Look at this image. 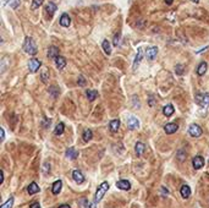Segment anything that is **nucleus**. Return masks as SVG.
<instances>
[{
  "mask_svg": "<svg viewBox=\"0 0 209 208\" xmlns=\"http://www.w3.org/2000/svg\"><path fill=\"white\" fill-rule=\"evenodd\" d=\"M109 183L108 181H103L98 188H97V192H96V195H94V198H93V202H92V208H96L97 206V203H99L100 201H102V198L105 196V193L108 192V190H109Z\"/></svg>",
  "mask_w": 209,
  "mask_h": 208,
  "instance_id": "f257e3e1",
  "label": "nucleus"
},
{
  "mask_svg": "<svg viewBox=\"0 0 209 208\" xmlns=\"http://www.w3.org/2000/svg\"><path fill=\"white\" fill-rule=\"evenodd\" d=\"M23 50H24L27 54H29V55H36V54H37V52H38L37 45H36L34 41H33L31 37H27V38L24 39Z\"/></svg>",
  "mask_w": 209,
  "mask_h": 208,
  "instance_id": "f03ea898",
  "label": "nucleus"
},
{
  "mask_svg": "<svg viewBox=\"0 0 209 208\" xmlns=\"http://www.w3.org/2000/svg\"><path fill=\"white\" fill-rule=\"evenodd\" d=\"M196 103L202 108H208L209 106V94L208 93H198L196 94Z\"/></svg>",
  "mask_w": 209,
  "mask_h": 208,
  "instance_id": "7ed1b4c3",
  "label": "nucleus"
},
{
  "mask_svg": "<svg viewBox=\"0 0 209 208\" xmlns=\"http://www.w3.org/2000/svg\"><path fill=\"white\" fill-rule=\"evenodd\" d=\"M41 66H42V62H41V60H38V59H31L29 62H28V70H29L32 74L37 72Z\"/></svg>",
  "mask_w": 209,
  "mask_h": 208,
  "instance_id": "20e7f679",
  "label": "nucleus"
},
{
  "mask_svg": "<svg viewBox=\"0 0 209 208\" xmlns=\"http://www.w3.org/2000/svg\"><path fill=\"white\" fill-rule=\"evenodd\" d=\"M188 133H189L192 137H199V136L202 135V129H201L199 125L192 124L189 126V129H188Z\"/></svg>",
  "mask_w": 209,
  "mask_h": 208,
  "instance_id": "39448f33",
  "label": "nucleus"
},
{
  "mask_svg": "<svg viewBox=\"0 0 209 208\" xmlns=\"http://www.w3.org/2000/svg\"><path fill=\"white\" fill-rule=\"evenodd\" d=\"M192 164H193V168H194V169H201V168H203V166H204V159H203V157L196 156V157L193 158V161H192Z\"/></svg>",
  "mask_w": 209,
  "mask_h": 208,
  "instance_id": "423d86ee",
  "label": "nucleus"
},
{
  "mask_svg": "<svg viewBox=\"0 0 209 208\" xmlns=\"http://www.w3.org/2000/svg\"><path fill=\"white\" fill-rule=\"evenodd\" d=\"M127 126H128L130 130H136V129H138V126H140V121H138V119H137L136 116H131V118L127 120Z\"/></svg>",
  "mask_w": 209,
  "mask_h": 208,
  "instance_id": "0eeeda50",
  "label": "nucleus"
},
{
  "mask_svg": "<svg viewBox=\"0 0 209 208\" xmlns=\"http://www.w3.org/2000/svg\"><path fill=\"white\" fill-rule=\"evenodd\" d=\"M72 179H73L77 184H82L84 181L83 174H82L80 170H73V171H72Z\"/></svg>",
  "mask_w": 209,
  "mask_h": 208,
  "instance_id": "6e6552de",
  "label": "nucleus"
},
{
  "mask_svg": "<svg viewBox=\"0 0 209 208\" xmlns=\"http://www.w3.org/2000/svg\"><path fill=\"white\" fill-rule=\"evenodd\" d=\"M177 129H179L177 124H174V123H170V124H167L165 126H164V131L167 132V135L175 133V132L177 131Z\"/></svg>",
  "mask_w": 209,
  "mask_h": 208,
  "instance_id": "1a4fd4ad",
  "label": "nucleus"
},
{
  "mask_svg": "<svg viewBox=\"0 0 209 208\" xmlns=\"http://www.w3.org/2000/svg\"><path fill=\"white\" fill-rule=\"evenodd\" d=\"M116 187L120 190H124V191H128L131 188V184L128 180H119L116 183Z\"/></svg>",
  "mask_w": 209,
  "mask_h": 208,
  "instance_id": "9d476101",
  "label": "nucleus"
},
{
  "mask_svg": "<svg viewBox=\"0 0 209 208\" xmlns=\"http://www.w3.org/2000/svg\"><path fill=\"white\" fill-rule=\"evenodd\" d=\"M157 54H158V48L157 47H150V48H148L147 49V59H149V60H153L155 57H157Z\"/></svg>",
  "mask_w": 209,
  "mask_h": 208,
  "instance_id": "9b49d317",
  "label": "nucleus"
},
{
  "mask_svg": "<svg viewBox=\"0 0 209 208\" xmlns=\"http://www.w3.org/2000/svg\"><path fill=\"white\" fill-rule=\"evenodd\" d=\"M61 188H63V181H61V180H56V181L53 184V186H51L53 195H58V193L61 191Z\"/></svg>",
  "mask_w": 209,
  "mask_h": 208,
  "instance_id": "f8f14e48",
  "label": "nucleus"
},
{
  "mask_svg": "<svg viewBox=\"0 0 209 208\" xmlns=\"http://www.w3.org/2000/svg\"><path fill=\"white\" fill-rule=\"evenodd\" d=\"M49 70H48V67H42V70H41V80H42L43 83H48L49 82Z\"/></svg>",
  "mask_w": 209,
  "mask_h": 208,
  "instance_id": "ddd939ff",
  "label": "nucleus"
},
{
  "mask_svg": "<svg viewBox=\"0 0 209 208\" xmlns=\"http://www.w3.org/2000/svg\"><path fill=\"white\" fill-rule=\"evenodd\" d=\"M180 193H181V196H182V198H188L189 196H191V187L188 186V185H182L181 188H180Z\"/></svg>",
  "mask_w": 209,
  "mask_h": 208,
  "instance_id": "4468645a",
  "label": "nucleus"
},
{
  "mask_svg": "<svg viewBox=\"0 0 209 208\" xmlns=\"http://www.w3.org/2000/svg\"><path fill=\"white\" fill-rule=\"evenodd\" d=\"M48 57L50 59H56L59 57V49L56 47H50L48 49Z\"/></svg>",
  "mask_w": 209,
  "mask_h": 208,
  "instance_id": "2eb2a0df",
  "label": "nucleus"
},
{
  "mask_svg": "<svg viewBox=\"0 0 209 208\" xmlns=\"http://www.w3.org/2000/svg\"><path fill=\"white\" fill-rule=\"evenodd\" d=\"M27 192L29 193V195H34V193H37V192H39V186H38V184L37 183H31L28 187H27Z\"/></svg>",
  "mask_w": 209,
  "mask_h": 208,
  "instance_id": "dca6fc26",
  "label": "nucleus"
},
{
  "mask_svg": "<svg viewBox=\"0 0 209 208\" xmlns=\"http://www.w3.org/2000/svg\"><path fill=\"white\" fill-rule=\"evenodd\" d=\"M142 58H143V52H142V49H138V52H137V55H136V58H135V61H133V70H136L137 69V66L140 65V62L142 60Z\"/></svg>",
  "mask_w": 209,
  "mask_h": 208,
  "instance_id": "f3484780",
  "label": "nucleus"
},
{
  "mask_svg": "<svg viewBox=\"0 0 209 208\" xmlns=\"http://www.w3.org/2000/svg\"><path fill=\"white\" fill-rule=\"evenodd\" d=\"M60 25H61L63 27H69V26L71 25V19H70V16H69L67 14H63V15H61V17H60Z\"/></svg>",
  "mask_w": 209,
  "mask_h": 208,
  "instance_id": "a211bd4d",
  "label": "nucleus"
},
{
  "mask_svg": "<svg viewBox=\"0 0 209 208\" xmlns=\"http://www.w3.org/2000/svg\"><path fill=\"white\" fill-rule=\"evenodd\" d=\"M66 157L69 158V159H76L77 157H78V152L75 149V148H67V151H66Z\"/></svg>",
  "mask_w": 209,
  "mask_h": 208,
  "instance_id": "6ab92c4d",
  "label": "nucleus"
},
{
  "mask_svg": "<svg viewBox=\"0 0 209 208\" xmlns=\"http://www.w3.org/2000/svg\"><path fill=\"white\" fill-rule=\"evenodd\" d=\"M109 127H110V131H111V132H118V130H119V127H120V120H119V119L111 120L110 124H109Z\"/></svg>",
  "mask_w": 209,
  "mask_h": 208,
  "instance_id": "aec40b11",
  "label": "nucleus"
},
{
  "mask_svg": "<svg viewBox=\"0 0 209 208\" xmlns=\"http://www.w3.org/2000/svg\"><path fill=\"white\" fill-rule=\"evenodd\" d=\"M55 65H56V67L59 69V70H61V69H64L65 66H66V59L64 58V57H58L56 59H55Z\"/></svg>",
  "mask_w": 209,
  "mask_h": 208,
  "instance_id": "412c9836",
  "label": "nucleus"
},
{
  "mask_svg": "<svg viewBox=\"0 0 209 208\" xmlns=\"http://www.w3.org/2000/svg\"><path fill=\"white\" fill-rule=\"evenodd\" d=\"M145 149H146V146H145V143H142V142H137L136 146H135V151H136V154H137V156H142V154L145 153Z\"/></svg>",
  "mask_w": 209,
  "mask_h": 208,
  "instance_id": "4be33fe9",
  "label": "nucleus"
},
{
  "mask_svg": "<svg viewBox=\"0 0 209 208\" xmlns=\"http://www.w3.org/2000/svg\"><path fill=\"white\" fill-rule=\"evenodd\" d=\"M86 96H87L88 101L93 102V101H94V99L98 97V92H97L96 89H87V92H86Z\"/></svg>",
  "mask_w": 209,
  "mask_h": 208,
  "instance_id": "5701e85b",
  "label": "nucleus"
},
{
  "mask_svg": "<svg viewBox=\"0 0 209 208\" xmlns=\"http://www.w3.org/2000/svg\"><path fill=\"white\" fill-rule=\"evenodd\" d=\"M207 67H208V65H207V62H201L199 65H198V67H197V75L198 76H202V75H204L206 74V71H207Z\"/></svg>",
  "mask_w": 209,
  "mask_h": 208,
  "instance_id": "b1692460",
  "label": "nucleus"
},
{
  "mask_svg": "<svg viewBox=\"0 0 209 208\" xmlns=\"http://www.w3.org/2000/svg\"><path fill=\"white\" fill-rule=\"evenodd\" d=\"M174 111H175V109H174V105H171V104H167L164 106V109H163V113H164V115L165 116H171L172 114H174Z\"/></svg>",
  "mask_w": 209,
  "mask_h": 208,
  "instance_id": "393cba45",
  "label": "nucleus"
},
{
  "mask_svg": "<svg viewBox=\"0 0 209 208\" xmlns=\"http://www.w3.org/2000/svg\"><path fill=\"white\" fill-rule=\"evenodd\" d=\"M45 11L49 14V16H53V15H54V12L56 11V5H55L53 1H50V2L47 5V9H45Z\"/></svg>",
  "mask_w": 209,
  "mask_h": 208,
  "instance_id": "a878e982",
  "label": "nucleus"
},
{
  "mask_svg": "<svg viewBox=\"0 0 209 208\" xmlns=\"http://www.w3.org/2000/svg\"><path fill=\"white\" fill-rule=\"evenodd\" d=\"M92 137H93V132L89 130V129H86L83 131V135H82V138H83L84 142H88V141H91L92 140Z\"/></svg>",
  "mask_w": 209,
  "mask_h": 208,
  "instance_id": "bb28decb",
  "label": "nucleus"
},
{
  "mask_svg": "<svg viewBox=\"0 0 209 208\" xmlns=\"http://www.w3.org/2000/svg\"><path fill=\"white\" fill-rule=\"evenodd\" d=\"M64 130H65V125H64L63 123H59V124L56 125L55 130H54V133H55L56 136H60V135L64 133Z\"/></svg>",
  "mask_w": 209,
  "mask_h": 208,
  "instance_id": "cd10ccee",
  "label": "nucleus"
},
{
  "mask_svg": "<svg viewBox=\"0 0 209 208\" xmlns=\"http://www.w3.org/2000/svg\"><path fill=\"white\" fill-rule=\"evenodd\" d=\"M102 45H103V49H104L105 54L110 55V54H111V47H110V43H109V41H108V39H104Z\"/></svg>",
  "mask_w": 209,
  "mask_h": 208,
  "instance_id": "c85d7f7f",
  "label": "nucleus"
},
{
  "mask_svg": "<svg viewBox=\"0 0 209 208\" xmlns=\"http://www.w3.org/2000/svg\"><path fill=\"white\" fill-rule=\"evenodd\" d=\"M14 201H15V198L11 196V197H10V198L5 202V203H2V205H1V207L0 208H12V206H14Z\"/></svg>",
  "mask_w": 209,
  "mask_h": 208,
  "instance_id": "c756f323",
  "label": "nucleus"
},
{
  "mask_svg": "<svg viewBox=\"0 0 209 208\" xmlns=\"http://www.w3.org/2000/svg\"><path fill=\"white\" fill-rule=\"evenodd\" d=\"M78 205H80V207L81 208H92V203H89L86 198L80 200V201H78Z\"/></svg>",
  "mask_w": 209,
  "mask_h": 208,
  "instance_id": "7c9ffc66",
  "label": "nucleus"
},
{
  "mask_svg": "<svg viewBox=\"0 0 209 208\" xmlns=\"http://www.w3.org/2000/svg\"><path fill=\"white\" fill-rule=\"evenodd\" d=\"M43 1H44V0H33V1H32V6H31V7H32L33 10H34V9H38V7H39V6L43 4Z\"/></svg>",
  "mask_w": 209,
  "mask_h": 208,
  "instance_id": "2f4dec72",
  "label": "nucleus"
},
{
  "mask_svg": "<svg viewBox=\"0 0 209 208\" xmlns=\"http://www.w3.org/2000/svg\"><path fill=\"white\" fill-rule=\"evenodd\" d=\"M49 92L53 94V97H54V98H56V97H58V94H59V89H58L55 86H51V87L49 88Z\"/></svg>",
  "mask_w": 209,
  "mask_h": 208,
  "instance_id": "473e14b6",
  "label": "nucleus"
},
{
  "mask_svg": "<svg viewBox=\"0 0 209 208\" xmlns=\"http://www.w3.org/2000/svg\"><path fill=\"white\" fill-rule=\"evenodd\" d=\"M120 37H121V33H120V32H118V33L114 36V41H113V44H114L115 47H118V45H119V43H120Z\"/></svg>",
  "mask_w": 209,
  "mask_h": 208,
  "instance_id": "72a5a7b5",
  "label": "nucleus"
},
{
  "mask_svg": "<svg viewBox=\"0 0 209 208\" xmlns=\"http://www.w3.org/2000/svg\"><path fill=\"white\" fill-rule=\"evenodd\" d=\"M175 72H176L177 75H182V74H184V65H176Z\"/></svg>",
  "mask_w": 209,
  "mask_h": 208,
  "instance_id": "f704fd0d",
  "label": "nucleus"
},
{
  "mask_svg": "<svg viewBox=\"0 0 209 208\" xmlns=\"http://www.w3.org/2000/svg\"><path fill=\"white\" fill-rule=\"evenodd\" d=\"M49 171H50V164L49 163H44L43 164V173L47 175V174H49Z\"/></svg>",
  "mask_w": 209,
  "mask_h": 208,
  "instance_id": "c9c22d12",
  "label": "nucleus"
},
{
  "mask_svg": "<svg viewBox=\"0 0 209 208\" xmlns=\"http://www.w3.org/2000/svg\"><path fill=\"white\" fill-rule=\"evenodd\" d=\"M77 83H78L80 86H84V84H86V80H84L83 76H80V77H78V81H77Z\"/></svg>",
  "mask_w": 209,
  "mask_h": 208,
  "instance_id": "e433bc0d",
  "label": "nucleus"
},
{
  "mask_svg": "<svg viewBox=\"0 0 209 208\" xmlns=\"http://www.w3.org/2000/svg\"><path fill=\"white\" fill-rule=\"evenodd\" d=\"M19 4H20V0H12V2H11V7H12V9H16Z\"/></svg>",
  "mask_w": 209,
  "mask_h": 208,
  "instance_id": "4c0bfd02",
  "label": "nucleus"
},
{
  "mask_svg": "<svg viewBox=\"0 0 209 208\" xmlns=\"http://www.w3.org/2000/svg\"><path fill=\"white\" fill-rule=\"evenodd\" d=\"M162 191H163V196H164V197L169 195V191H167V188H165V187H164V186L162 187Z\"/></svg>",
  "mask_w": 209,
  "mask_h": 208,
  "instance_id": "58836bf2",
  "label": "nucleus"
},
{
  "mask_svg": "<svg viewBox=\"0 0 209 208\" xmlns=\"http://www.w3.org/2000/svg\"><path fill=\"white\" fill-rule=\"evenodd\" d=\"M31 208H42V207L39 206V203H38V202H33V203L31 205Z\"/></svg>",
  "mask_w": 209,
  "mask_h": 208,
  "instance_id": "ea45409f",
  "label": "nucleus"
},
{
  "mask_svg": "<svg viewBox=\"0 0 209 208\" xmlns=\"http://www.w3.org/2000/svg\"><path fill=\"white\" fill-rule=\"evenodd\" d=\"M0 135H1V140L5 138V132H4V129H0Z\"/></svg>",
  "mask_w": 209,
  "mask_h": 208,
  "instance_id": "a19ab883",
  "label": "nucleus"
},
{
  "mask_svg": "<svg viewBox=\"0 0 209 208\" xmlns=\"http://www.w3.org/2000/svg\"><path fill=\"white\" fill-rule=\"evenodd\" d=\"M149 105H150V106L154 105V99H153V97H150V99H149Z\"/></svg>",
  "mask_w": 209,
  "mask_h": 208,
  "instance_id": "79ce46f5",
  "label": "nucleus"
},
{
  "mask_svg": "<svg viewBox=\"0 0 209 208\" xmlns=\"http://www.w3.org/2000/svg\"><path fill=\"white\" fill-rule=\"evenodd\" d=\"M0 175H1V184L4 183V171H0Z\"/></svg>",
  "mask_w": 209,
  "mask_h": 208,
  "instance_id": "37998d69",
  "label": "nucleus"
},
{
  "mask_svg": "<svg viewBox=\"0 0 209 208\" xmlns=\"http://www.w3.org/2000/svg\"><path fill=\"white\" fill-rule=\"evenodd\" d=\"M59 208H71L69 205H61V206H59Z\"/></svg>",
  "mask_w": 209,
  "mask_h": 208,
  "instance_id": "c03bdc74",
  "label": "nucleus"
},
{
  "mask_svg": "<svg viewBox=\"0 0 209 208\" xmlns=\"http://www.w3.org/2000/svg\"><path fill=\"white\" fill-rule=\"evenodd\" d=\"M172 1H174V0H165L167 5H171V4H172Z\"/></svg>",
  "mask_w": 209,
  "mask_h": 208,
  "instance_id": "a18cd8bd",
  "label": "nucleus"
},
{
  "mask_svg": "<svg viewBox=\"0 0 209 208\" xmlns=\"http://www.w3.org/2000/svg\"><path fill=\"white\" fill-rule=\"evenodd\" d=\"M191 1H193V2H198L199 0H191Z\"/></svg>",
  "mask_w": 209,
  "mask_h": 208,
  "instance_id": "49530a36",
  "label": "nucleus"
}]
</instances>
